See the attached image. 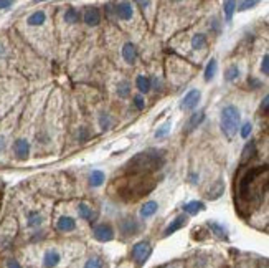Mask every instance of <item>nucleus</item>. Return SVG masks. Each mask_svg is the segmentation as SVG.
<instances>
[{
    "mask_svg": "<svg viewBox=\"0 0 269 268\" xmlns=\"http://www.w3.org/2000/svg\"><path fill=\"white\" fill-rule=\"evenodd\" d=\"M269 189V166H256L239 177L236 186V207L250 213L261 205Z\"/></svg>",
    "mask_w": 269,
    "mask_h": 268,
    "instance_id": "obj_1",
    "label": "nucleus"
},
{
    "mask_svg": "<svg viewBox=\"0 0 269 268\" xmlns=\"http://www.w3.org/2000/svg\"><path fill=\"white\" fill-rule=\"evenodd\" d=\"M163 164V156L159 151H145L136 154L129 164L126 166L127 174H147L161 169Z\"/></svg>",
    "mask_w": 269,
    "mask_h": 268,
    "instance_id": "obj_2",
    "label": "nucleus"
},
{
    "mask_svg": "<svg viewBox=\"0 0 269 268\" xmlns=\"http://www.w3.org/2000/svg\"><path fill=\"white\" fill-rule=\"evenodd\" d=\"M220 128L226 139H233L241 128V113L234 104H226L220 113Z\"/></svg>",
    "mask_w": 269,
    "mask_h": 268,
    "instance_id": "obj_3",
    "label": "nucleus"
},
{
    "mask_svg": "<svg viewBox=\"0 0 269 268\" xmlns=\"http://www.w3.org/2000/svg\"><path fill=\"white\" fill-rule=\"evenodd\" d=\"M150 255H152V244L149 240H141L132 247L131 257L139 268L145 265V262L150 258Z\"/></svg>",
    "mask_w": 269,
    "mask_h": 268,
    "instance_id": "obj_4",
    "label": "nucleus"
},
{
    "mask_svg": "<svg viewBox=\"0 0 269 268\" xmlns=\"http://www.w3.org/2000/svg\"><path fill=\"white\" fill-rule=\"evenodd\" d=\"M92 237L98 242H101V244H106V242H111L114 238V229L108 222H101V224L94 225V229H92Z\"/></svg>",
    "mask_w": 269,
    "mask_h": 268,
    "instance_id": "obj_5",
    "label": "nucleus"
},
{
    "mask_svg": "<svg viewBox=\"0 0 269 268\" xmlns=\"http://www.w3.org/2000/svg\"><path fill=\"white\" fill-rule=\"evenodd\" d=\"M200 99H201L200 90H190L182 98V101H180V110L182 111H193L197 106H198Z\"/></svg>",
    "mask_w": 269,
    "mask_h": 268,
    "instance_id": "obj_6",
    "label": "nucleus"
},
{
    "mask_svg": "<svg viewBox=\"0 0 269 268\" xmlns=\"http://www.w3.org/2000/svg\"><path fill=\"white\" fill-rule=\"evenodd\" d=\"M63 260V255L60 250L56 249H48L43 253V258H41V267L43 268H56Z\"/></svg>",
    "mask_w": 269,
    "mask_h": 268,
    "instance_id": "obj_7",
    "label": "nucleus"
},
{
    "mask_svg": "<svg viewBox=\"0 0 269 268\" xmlns=\"http://www.w3.org/2000/svg\"><path fill=\"white\" fill-rule=\"evenodd\" d=\"M114 8V14L119 20H131L132 15H134V8H132V3L129 2H117L112 5Z\"/></svg>",
    "mask_w": 269,
    "mask_h": 268,
    "instance_id": "obj_8",
    "label": "nucleus"
},
{
    "mask_svg": "<svg viewBox=\"0 0 269 268\" xmlns=\"http://www.w3.org/2000/svg\"><path fill=\"white\" fill-rule=\"evenodd\" d=\"M187 222H188V217L185 215V213H183V215H177L169 225H167L165 230H163V237H170L172 233H175L177 230L183 229L185 225H187Z\"/></svg>",
    "mask_w": 269,
    "mask_h": 268,
    "instance_id": "obj_9",
    "label": "nucleus"
},
{
    "mask_svg": "<svg viewBox=\"0 0 269 268\" xmlns=\"http://www.w3.org/2000/svg\"><path fill=\"white\" fill-rule=\"evenodd\" d=\"M139 229H141V225H139V222L134 220L132 217H129V219H124L123 222H121V233H124L126 237L137 235Z\"/></svg>",
    "mask_w": 269,
    "mask_h": 268,
    "instance_id": "obj_10",
    "label": "nucleus"
},
{
    "mask_svg": "<svg viewBox=\"0 0 269 268\" xmlns=\"http://www.w3.org/2000/svg\"><path fill=\"white\" fill-rule=\"evenodd\" d=\"M54 227H56L58 232H73V230L76 229V220L70 215H61L60 219L56 220Z\"/></svg>",
    "mask_w": 269,
    "mask_h": 268,
    "instance_id": "obj_11",
    "label": "nucleus"
},
{
    "mask_svg": "<svg viewBox=\"0 0 269 268\" xmlns=\"http://www.w3.org/2000/svg\"><path fill=\"white\" fill-rule=\"evenodd\" d=\"M85 23L88 25V27H96V25H99L101 22V12L99 8L96 7H88L85 10Z\"/></svg>",
    "mask_w": 269,
    "mask_h": 268,
    "instance_id": "obj_12",
    "label": "nucleus"
},
{
    "mask_svg": "<svg viewBox=\"0 0 269 268\" xmlns=\"http://www.w3.org/2000/svg\"><path fill=\"white\" fill-rule=\"evenodd\" d=\"M14 151H15L17 159L25 161V159H28V154H30V144L25 139H17L14 144Z\"/></svg>",
    "mask_w": 269,
    "mask_h": 268,
    "instance_id": "obj_13",
    "label": "nucleus"
},
{
    "mask_svg": "<svg viewBox=\"0 0 269 268\" xmlns=\"http://www.w3.org/2000/svg\"><path fill=\"white\" fill-rule=\"evenodd\" d=\"M123 58H124L126 63H129V65L136 63V60H137V48H136V45L131 43V41H127V43L123 47Z\"/></svg>",
    "mask_w": 269,
    "mask_h": 268,
    "instance_id": "obj_14",
    "label": "nucleus"
},
{
    "mask_svg": "<svg viewBox=\"0 0 269 268\" xmlns=\"http://www.w3.org/2000/svg\"><path fill=\"white\" fill-rule=\"evenodd\" d=\"M43 224V215L38 211H30L27 213V225L30 229H38Z\"/></svg>",
    "mask_w": 269,
    "mask_h": 268,
    "instance_id": "obj_15",
    "label": "nucleus"
},
{
    "mask_svg": "<svg viewBox=\"0 0 269 268\" xmlns=\"http://www.w3.org/2000/svg\"><path fill=\"white\" fill-rule=\"evenodd\" d=\"M205 119V111H195L187 121V131H193L195 128H198Z\"/></svg>",
    "mask_w": 269,
    "mask_h": 268,
    "instance_id": "obj_16",
    "label": "nucleus"
},
{
    "mask_svg": "<svg viewBox=\"0 0 269 268\" xmlns=\"http://www.w3.org/2000/svg\"><path fill=\"white\" fill-rule=\"evenodd\" d=\"M201 211H205V204L200 202V200H192V202H187L183 205V212L187 215H197Z\"/></svg>",
    "mask_w": 269,
    "mask_h": 268,
    "instance_id": "obj_17",
    "label": "nucleus"
},
{
    "mask_svg": "<svg viewBox=\"0 0 269 268\" xmlns=\"http://www.w3.org/2000/svg\"><path fill=\"white\" fill-rule=\"evenodd\" d=\"M157 211H159V204L155 202V200H149V202H145L142 205L139 213H141L142 219H149V217H152Z\"/></svg>",
    "mask_w": 269,
    "mask_h": 268,
    "instance_id": "obj_18",
    "label": "nucleus"
},
{
    "mask_svg": "<svg viewBox=\"0 0 269 268\" xmlns=\"http://www.w3.org/2000/svg\"><path fill=\"white\" fill-rule=\"evenodd\" d=\"M78 213H79V217H81L83 220H86V222H94L96 220V212L92 211V207L91 205H88V204H79Z\"/></svg>",
    "mask_w": 269,
    "mask_h": 268,
    "instance_id": "obj_19",
    "label": "nucleus"
},
{
    "mask_svg": "<svg viewBox=\"0 0 269 268\" xmlns=\"http://www.w3.org/2000/svg\"><path fill=\"white\" fill-rule=\"evenodd\" d=\"M136 88L139 90V93L145 95L150 91V88H152V81H150L149 77H144V75H139L136 78Z\"/></svg>",
    "mask_w": 269,
    "mask_h": 268,
    "instance_id": "obj_20",
    "label": "nucleus"
},
{
    "mask_svg": "<svg viewBox=\"0 0 269 268\" xmlns=\"http://www.w3.org/2000/svg\"><path fill=\"white\" fill-rule=\"evenodd\" d=\"M45 22H46V14L43 10L33 12V14L27 19V23L30 25V27H40V25H43Z\"/></svg>",
    "mask_w": 269,
    "mask_h": 268,
    "instance_id": "obj_21",
    "label": "nucleus"
},
{
    "mask_svg": "<svg viewBox=\"0 0 269 268\" xmlns=\"http://www.w3.org/2000/svg\"><path fill=\"white\" fill-rule=\"evenodd\" d=\"M208 227H210V230H212V232L215 233L218 238H223V240H226V238H228V230H226L221 224H218V222L210 220L208 222Z\"/></svg>",
    "mask_w": 269,
    "mask_h": 268,
    "instance_id": "obj_22",
    "label": "nucleus"
},
{
    "mask_svg": "<svg viewBox=\"0 0 269 268\" xmlns=\"http://www.w3.org/2000/svg\"><path fill=\"white\" fill-rule=\"evenodd\" d=\"M216 68H218L216 60H215V58H212V60H210L208 63H207V66H205V73H203L205 81H212V79L215 78V75H216Z\"/></svg>",
    "mask_w": 269,
    "mask_h": 268,
    "instance_id": "obj_23",
    "label": "nucleus"
},
{
    "mask_svg": "<svg viewBox=\"0 0 269 268\" xmlns=\"http://www.w3.org/2000/svg\"><path fill=\"white\" fill-rule=\"evenodd\" d=\"M239 75H241L239 66L238 65H230L228 68L225 70V81H228V83L236 81V79L239 78Z\"/></svg>",
    "mask_w": 269,
    "mask_h": 268,
    "instance_id": "obj_24",
    "label": "nucleus"
},
{
    "mask_svg": "<svg viewBox=\"0 0 269 268\" xmlns=\"http://www.w3.org/2000/svg\"><path fill=\"white\" fill-rule=\"evenodd\" d=\"M104 179H106V175H104L103 171H92L90 174V186L91 187H101L104 184Z\"/></svg>",
    "mask_w": 269,
    "mask_h": 268,
    "instance_id": "obj_25",
    "label": "nucleus"
},
{
    "mask_svg": "<svg viewBox=\"0 0 269 268\" xmlns=\"http://www.w3.org/2000/svg\"><path fill=\"white\" fill-rule=\"evenodd\" d=\"M223 191H225V184H223V181H216L215 186H212V189L208 191V199L215 200V199H218V197H221Z\"/></svg>",
    "mask_w": 269,
    "mask_h": 268,
    "instance_id": "obj_26",
    "label": "nucleus"
},
{
    "mask_svg": "<svg viewBox=\"0 0 269 268\" xmlns=\"http://www.w3.org/2000/svg\"><path fill=\"white\" fill-rule=\"evenodd\" d=\"M205 47H207V35H203V33H195L192 38V48L201 50Z\"/></svg>",
    "mask_w": 269,
    "mask_h": 268,
    "instance_id": "obj_27",
    "label": "nucleus"
},
{
    "mask_svg": "<svg viewBox=\"0 0 269 268\" xmlns=\"http://www.w3.org/2000/svg\"><path fill=\"white\" fill-rule=\"evenodd\" d=\"M79 19H81V15H79V12L76 10V8H73V7L66 8V12H65V22H68V23H78Z\"/></svg>",
    "mask_w": 269,
    "mask_h": 268,
    "instance_id": "obj_28",
    "label": "nucleus"
},
{
    "mask_svg": "<svg viewBox=\"0 0 269 268\" xmlns=\"http://www.w3.org/2000/svg\"><path fill=\"white\" fill-rule=\"evenodd\" d=\"M223 12H225V20L226 22H231L233 20V15L236 12V2H225L223 3Z\"/></svg>",
    "mask_w": 269,
    "mask_h": 268,
    "instance_id": "obj_29",
    "label": "nucleus"
},
{
    "mask_svg": "<svg viewBox=\"0 0 269 268\" xmlns=\"http://www.w3.org/2000/svg\"><path fill=\"white\" fill-rule=\"evenodd\" d=\"M83 268H104V262H103V258L98 257V255H92V257H90L85 262Z\"/></svg>",
    "mask_w": 269,
    "mask_h": 268,
    "instance_id": "obj_30",
    "label": "nucleus"
},
{
    "mask_svg": "<svg viewBox=\"0 0 269 268\" xmlns=\"http://www.w3.org/2000/svg\"><path fill=\"white\" fill-rule=\"evenodd\" d=\"M116 93L121 98H127L131 95V85H129V81H121L116 88Z\"/></svg>",
    "mask_w": 269,
    "mask_h": 268,
    "instance_id": "obj_31",
    "label": "nucleus"
},
{
    "mask_svg": "<svg viewBox=\"0 0 269 268\" xmlns=\"http://www.w3.org/2000/svg\"><path fill=\"white\" fill-rule=\"evenodd\" d=\"M254 153H256V144H254V141H250V142H248V144L245 146V149H243V162L253 157Z\"/></svg>",
    "mask_w": 269,
    "mask_h": 268,
    "instance_id": "obj_32",
    "label": "nucleus"
},
{
    "mask_svg": "<svg viewBox=\"0 0 269 268\" xmlns=\"http://www.w3.org/2000/svg\"><path fill=\"white\" fill-rule=\"evenodd\" d=\"M170 126H172L170 121H167L165 124H162V126L159 128L157 131H155V137H157V139H162V137H165L167 134L170 133Z\"/></svg>",
    "mask_w": 269,
    "mask_h": 268,
    "instance_id": "obj_33",
    "label": "nucleus"
},
{
    "mask_svg": "<svg viewBox=\"0 0 269 268\" xmlns=\"http://www.w3.org/2000/svg\"><path fill=\"white\" fill-rule=\"evenodd\" d=\"M251 133H253V124H251L250 121H246V123L239 128V134H241L243 139H248V137L251 136Z\"/></svg>",
    "mask_w": 269,
    "mask_h": 268,
    "instance_id": "obj_34",
    "label": "nucleus"
},
{
    "mask_svg": "<svg viewBox=\"0 0 269 268\" xmlns=\"http://www.w3.org/2000/svg\"><path fill=\"white\" fill-rule=\"evenodd\" d=\"M99 126L103 131H108V129L111 128V116L106 115V113H103V115L99 116Z\"/></svg>",
    "mask_w": 269,
    "mask_h": 268,
    "instance_id": "obj_35",
    "label": "nucleus"
},
{
    "mask_svg": "<svg viewBox=\"0 0 269 268\" xmlns=\"http://www.w3.org/2000/svg\"><path fill=\"white\" fill-rule=\"evenodd\" d=\"M259 2H256V0H248V2H239L236 3V10L239 12H245V10H250V8H253L258 5Z\"/></svg>",
    "mask_w": 269,
    "mask_h": 268,
    "instance_id": "obj_36",
    "label": "nucleus"
},
{
    "mask_svg": "<svg viewBox=\"0 0 269 268\" xmlns=\"http://www.w3.org/2000/svg\"><path fill=\"white\" fill-rule=\"evenodd\" d=\"M261 73L269 77V53L268 55H264L263 60H261Z\"/></svg>",
    "mask_w": 269,
    "mask_h": 268,
    "instance_id": "obj_37",
    "label": "nucleus"
},
{
    "mask_svg": "<svg viewBox=\"0 0 269 268\" xmlns=\"http://www.w3.org/2000/svg\"><path fill=\"white\" fill-rule=\"evenodd\" d=\"M134 106H136L139 111L144 110V108H145V101H144V98H142L141 95H137L136 98H134Z\"/></svg>",
    "mask_w": 269,
    "mask_h": 268,
    "instance_id": "obj_38",
    "label": "nucleus"
},
{
    "mask_svg": "<svg viewBox=\"0 0 269 268\" xmlns=\"http://www.w3.org/2000/svg\"><path fill=\"white\" fill-rule=\"evenodd\" d=\"M5 268H23V267L17 258H8V260L5 262Z\"/></svg>",
    "mask_w": 269,
    "mask_h": 268,
    "instance_id": "obj_39",
    "label": "nucleus"
},
{
    "mask_svg": "<svg viewBox=\"0 0 269 268\" xmlns=\"http://www.w3.org/2000/svg\"><path fill=\"white\" fill-rule=\"evenodd\" d=\"M259 110H261L264 115H269V95L264 96V99L261 101V106H259Z\"/></svg>",
    "mask_w": 269,
    "mask_h": 268,
    "instance_id": "obj_40",
    "label": "nucleus"
},
{
    "mask_svg": "<svg viewBox=\"0 0 269 268\" xmlns=\"http://www.w3.org/2000/svg\"><path fill=\"white\" fill-rule=\"evenodd\" d=\"M12 5H14L12 0H0V10H7V8H10Z\"/></svg>",
    "mask_w": 269,
    "mask_h": 268,
    "instance_id": "obj_41",
    "label": "nucleus"
},
{
    "mask_svg": "<svg viewBox=\"0 0 269 268\" xmlns=\"http://www.w3.org/2000/svg\"><path fill=\"white\" fill-rule=\"evenodd\" d=\"M78 136H79V141H86L88 137H90V133H88L85 128H81V129L78 131Z\"/></svg>",
    "mask_w": 269,
    "mask_h": 268,
    "instance_id": "obj_42",
    "label": "nucleus"
},
{
    "mask_svg": "<svg viewBox=\"0 0 269 268\" xmlns=\"http://www.w3.org/2000/svg\"><path fill=\"white\" fill-rule=\"evenodd\" d=\"M210 27L215 30V33H220L221 32V27H220V22H218V19H213L212 23H210Z\"/></svg>",
    "mask_w": 269,
    "mask_h": 268,
    "instance_id": "obj_43",
    "label": "nucleus"
},
{
    "mask_svg": "<svg viewBox=\"0 0 269 268\" xmlns=\"http://www.w3.org/2000/svg\"><path fill=\"white\" fill-rule=\"evenodd\" d=\"M198 179H200V175L197 172H192L190 175H188V181H190L192 184H198Z\"/></svg>",
    "mask_w": 269,
    "mask_h": 268,
    "instance_id": "obj_44",
    "label": "nucleus"
},
{
    "mask_svg": "<svg viewBox=\"0 0 269 268\" xmlns=\"http://www.w3.org/2000/svg\"><path fill=\"white\" fill-rule=\"evenodd\" d=\"M150 81L155 85V90H162V81L159 78H150Z\"/></svg>",
    "mask_w": 269,
    "mask_h": 268,
    "instance_id": "obj_45",
    "label": "nucleus"
},
{
    "mask_svg": "<svg viewBox=\"0 0 269 268\" xmlns=\"http://www.w3.org/2000/svg\"><path fill=\"white\" fill-rule=\"evenodd\" d=\"M250 85L259 88V86H261V81H258V79H250Z\"/></svg>",
    "mask_w": 269,
    "mask_h": 268,
    "instance_id": "obj_46",
    "label": "nucleus"
},
{
    "mask_svg": "<svg viewBox=\"0 0 269 268\" xmlns=\"http://www.w3.org/2000/svg\"><path fill=\"white\" fill-rule=\"evenodd\" d=\"M5 144H7V142H5V137H3V136H0V151H3V149H5Z\"/></svg>",
    "mask_w": 269,
    "mask_h": 268,
    "instance_id": "obj_47",
    "label": "nucleus"
},
{
    "mask_svg": "<svg viewBox=\"0 0 269 268\" xmlns=\"http://www.w3.org/2000/svg\"><path fill=\"white\" fill-rule=\"evenodd\" d=\"M3 57H5V47L0 43V58H3Z\"/></svg>",
    "mask_w": 269,
    "mask_h": 268,
    "instance_id": "obj_48",
    "label": "nucleus"
},
{
    "mask_svg": "<svg viewBox=\"0 0 269 268\" xmlns=\"http://www.w3.org/2000/svg\"><path fill=\"white\" fill-rule=\"evenodd\" d=\"M0 200H2V189H0Z\"/></svg>",
    "mask_w": 269,
    "mask_h": 268,
    "instance_id": "obj_49",
    "label": "nucleus"
}]
</instances>
